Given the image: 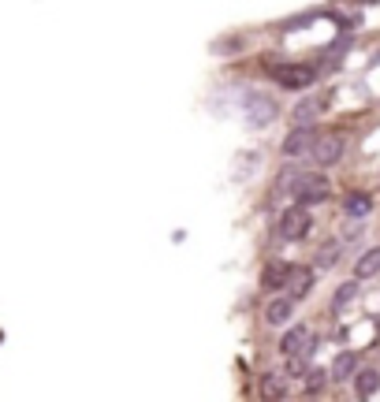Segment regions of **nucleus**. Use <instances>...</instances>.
Segmentation results:
<instances>
[{"instance_id":"2eb2a0df","label":"nucleus","mask_w":380,"mask_h":402,"mask_svg":"<svg viewBox=\"0 0 380 402\" xmlns=\"http://www.w3.org/2000/svg\"><path fill=\"white\" fill-rule=\"evenodd\" d=\"M369 209H373L369 194H347V201H343V213L347 216H365Z\"/></svg>"},{"instance_id":"f8f14e48","label":"nucleus","mask_w":380,"mask_h":402,"mask_svg":"<svg viewBox=\"0 0 380 402\" xmlns=\"http://www.w3.org/2000/svg\"><path fill=\"white\" fill-rule=\"evenodd\" d=\"M373 276H380V246L365 250L355 265V279H373Z\"/></svg>"},{"instance_id":"39448f33","label":"nucleus","mask_w":380,"mask_h":402,"mask_svg":"<svg viewBox=\"0 0 380 402\" xmlns=\"http://www.w3.org/2000/svg\"><path fill=\"white\" fill-rule=\"evenodd\" d=\"M291 276H295V261H269L265 268H261V291H269L272 298H276L280 291L291 287Z\"/></svg>"},{"instance_id":"dca6fc26","label":"nucleus","mask_w":380,"mask_h":402,"mask_svg":"<svg viewBox=\"0 0 380 402\" xmlns=\"http://www.w3.org/2000/svg\"><path fill=\"white\" fill-rule=\"evenodd\" d=\"M261 395H265L269 402H276V398L283 395V384H280V376H265V380H261Z\"/></svg>"},{"instance_id":"9d476101","label":"nucleus","mask_w":380,"mask_h":402,"mask_svg":"<svg viewBox=\"0 0 380 402\" xmlns=\"http://www.w3.org/2000/svg\"><path fill=\"white\" fill-rule=\"evenodd\" d=\"M355 376H358V354L355 350H343V354L332 361V380L343 384V380H355Z\"/></svg>"},{"instance_id":"4468645a","label":"nucleus","mask_w":380,"mask_h":402,"mask_svg":"<svg viewBox=\"0 0 380 402\" xmlns=\"http://www.w3.org/2000/svg\"><path fill=\"white\" fill-rule=\"evenodd\" d=\"M358 302V279H350V283H343V287L336 291V298H332V313H343L347 306H355Z\"/></svg>"},{"instance_id":"7ed1b4c3","label":"nucleus","mask_w":380,"mask_h":402,"mask_svg":"<svg viewBox=\"0 0 380 402\" xmlns=\"http://www.w3.org/2000/svg\"><path fill=\"white\" fill-rule=\"evenodd\" d=\"M313 346H317V335H313L309 324H291V328L283 332V339H280V354L287 361H302V365H306V358L313 354Z\"/></svg>"},{"instance_id":"ddd939ff","label":"nucleus","mask_w":380,"mask_h":402,"mask_svg":"<svg viewBox=\"0 0 380 402\" xmlns=\"http://www.w3.org/2000/svg\"><path fill=\"white\" fill-rule=\"evenodd\" d=\"M309 287H313V268H306V265H295V276H291V298L295 302H302V298L309 294Z\"/></svg>"},{"instance_id":"f03ea898","label":"nucleus","mask_w":380,"mask_h":402,"mask_svg":"<svg viewBox=\"0 0 380 402\" xmlns=\"http://www.w3.org/2000/svg\"><path fill=\"white\" fill-rule=\"evenodd\" d=\"M332 198V183L329 175L321 172H298L291 183V205H302V209H313V205H324Z\"/></svg>"},{"instance_id":"f3484780","label":"nucleus","mask_w":380,"mask_h":402,"mask_svg":"<svg viewBox=\"0 0 380 402\" xmlns=\"http://www.w3.org/2000/svg\"><path fill=\"white\" fill-rule=\"evenodd\" d=\"M321 387H324V372H321V369H313V372H309V380H306V391L313 395V391H321Z\"/></svg>"},{"instance_id":"1a4fd4ad","label":"nucleus","mask_w":380,"mask_h":402,"mask_svg":"<svg viewBox=\"0 0 380 402\" xmlns=\"http://www.w3.org/2000/svg\"><path fill=\"white\" fill-rule=\"evenodd\" d=\"M246 112H250V123H254V127H265V123H272V120L280 115L276 101L265 97V94H254L250 101H246Z\"/></svg>"},{"instance_id":"f257e3e1","label":"nucleus","mask_w":380,"mask_h":402,"mask_svg":"<svg viewBox=\"0 0 380 402\" xmlns=\"http://www.w3.org/2000/svg\"><path fill=\"white\" fill-rule=\"evenodd\" d=\"M265 75L280 89H291V94H302V89L317 82V68L313 63H298V60H272V63H265Z\"/></svg>"},{"instance_id":"0eeeda50","label":"nucleus","mask_w":380,"mask_h":402,"mask_svg":"<svg viewBox=\"0 0 380 402\" xmlns=\"http://www.w3.org/2000/svg\"><path fill=\"white\" fill-rule=\"evenodd\" d=\"M295 298L291 294H276V298H269L265 302V324L269 328H283V324H291V317H295Z\"/></svg>"},{"instance_id":"423d86ee","label":"nucleus","mask_w":380,"mask_h":402,"mask_svg":"<svg viewBox=\"0 0 380 402\" xmlns=\"http://www.w3.org/2000/svg\"><path fill=\"white\" fill-rule=\"evenodd\" d=\"M317 131L313 127H295L291 134L283 138V157L295 161V157H306V153H313V146H317Z\"/></svg>"},{"instance_id":"6e6552de","label":"nucleus","mask_w":380,"mask_h":402,"mask_svg":"<svg viewBox=\"0 0 380 402\" xmlns=\"http://www.w3.org/2000/svg\"><path fill=\"white\" fill-rule=\"evenodd\" d=\"M343 149H347V146H343V138H339V134H321L309 157L317 161L321 168H332V164H339V157H343Z\"/></svg>"},{"instance_id":"20e7f679","label":"nucleus","mask_w":380,"mask_h":402,"mask_svg":"<svg viewBox=\"0 0 380 402\" xmlns=\"http://www.w3.org/2000/svg\"><path fill=\"white\" fill-rule=\"evenodd\" d=\"M309 227H313V216L309 209H302V205H291V209H283L280 220H276V235L280 242H302L309 235Z\"/></svg>"},{"instance_id":"9b49d317","label":"nucleus","mask_w":380,"mask_h":402,"mask_svg":"<svg viewBox=\"0 0 380 402\" xmlns=\"http://www.w3.org/2000/svg\"><path fill=\"white\" fill-rule=\"evenodd\" d=\"M376 391H380V372H376V369H358V376H355V395H358V402L373 398Z\"/></svg>"}]
</instances>
